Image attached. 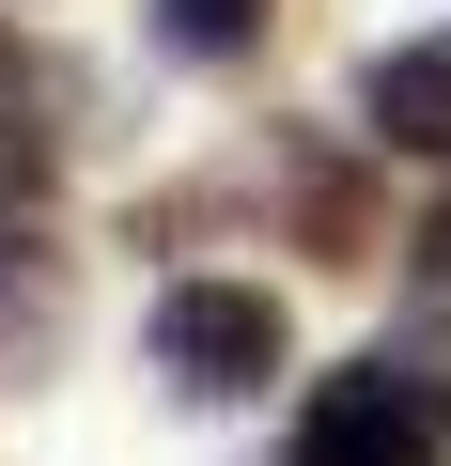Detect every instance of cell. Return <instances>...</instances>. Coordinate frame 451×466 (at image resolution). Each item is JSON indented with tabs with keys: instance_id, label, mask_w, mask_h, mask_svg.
<instances>
[{
	"instance_id": "6da1fadb",
	"label": "cell",
	"mask_w": 451,
	"mask_h": 466,
	"mask_svg": "<svg viewBox=\"0 0 451 466\" xmlns=\"http://www.w3.org/2000/svg\"><path fill=\"white\" fill-rule=\"evenodd\" d=\"M296 466H451V373H420V358L327 373L296 420Z\"/></svg>"
},
{
	"instance_id": "7a4b0ae2",
	"label": "cell",
	"mask_w": 451,
	"mask_h": 466,
	"mask_svg": "<svg viewBox=\"0 0 451 466\" xmlns=\"http://www.w3.org/2000/svg\"><path fill=\"white\" fill-rule=\"evenodd\" d=\"M281 358H296V327H281L265 280H171V296H156V373H171L187 404H234V389H265Z\"/></svg>"
},
{
	"instance_id": "3957f363",
	"label": "cell",
	"mask_w": 451,
	"mask_h": 466,
	"mask_svg": "<svg viewBox=\"0 0 451 466\" xmlns=\"http://www.w3.org/2000/svg\"><path fill=\"white\" fill-rule=\"evenodd\" d=\"M358 109H374V140H389V156H451V32L374 47V63H358Z\"/></svg>"
},
{
	"instance_id": "277c9868",
	"label": "cell",
	"mask_w": 451,
	"mask_h": 466,
	"mask_svg": "<svg viewBox=\"0 0 451 466\" xmlns=\"http://www.w3.org/2000/svg\"><path fill=\"white\" fill-rule=\"evenodd\" d=\"M156 32L187 63H234V47H265V0H156Z\"/></svg>"
},
{
	"instance_id": "5b68a950",
	"label": "cell",
	"mask_w": 451,
	"mask_h": 466,
	"mask_svg": "<svg viewBox=\"0 0 451 466\" xmlns=\"http://www.w3.org/2000/svg\"><path fill=\"white\" fill-rule=\"evenodd\" d=\"M420 265H436V280H451V202H436V218H420Z\"/></svg>"
}]
</instances>
